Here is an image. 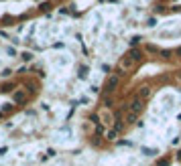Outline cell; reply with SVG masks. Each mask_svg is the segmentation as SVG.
<instances>
[{"instance_id": "obj_1", "label": "cell", "mask_w": 181, "mask_h": 166, "mask_svg": "<svg viewBox=\"0 0 181 166\" xmlns=\"http://www.w3.org/2000/svg\"><path fill=\"white\" fill-rule=\"evenodd\" d=\"M120 75L118 73H112L110 77L106 79V85H104V95H112L114 91L118 89V85H120Z\"/></svg>"}, {"instance_id": "obj_2", "label": "cell", "mask_w": 181, "mask_h": 166, "mask_svg": "<svg viewBox=\"0 0 181 166\" xmlns=\"http://www.w3.org/2000/svg\"><path fill=\"white\" fill-rule=\"evenodd\" d=\"M134 65H136L134 61H132L130 57H126V55H124L122 59H120V63H118V71H116V73L122 77V75H126V71H130V69H132Z\"/></svg>"}, {"instance_id": "obj_3", "label": "cell", "mask_w": 181, "mask_h": 166, "mask_svg": "<svg viewBox=\"0 0 181 166\" xmlns=\"http://www.w3.org/2000/svg\"><path fill=\"white\" fill-rule=\"evenodd\" d=\"M126 110L132 111V113H138V116H140V113H143V110H145V101L138 99V97H134V99H132L130 103H128V105H126Z\"/></svg>"}, {"instance_id": "obj_4", "label": "cell", "mask_w": 181, "mask_h": 166, "mask_svg": "<svg viewBox=\"0 0 181 166\" xmlns=\"http://www.w3.org/2000/svg\"><path fill=\"white\" fill-rule=\"evenodd\" d=\"M126 57H130V59H132L134 63H138V61L143 59V49H138V47H132V49H128Z\"/></svg>"}, {"instance_id": "obj_5", "label": "cell", "mask_w": 181, "mask_h": 166, "mask_svg": "<svg viewBox=\"0 0 181 166\" xmlns=\"http://www.w3.org/2000/svg\"><path fill=\"white\" fill-rule=\"evenodd\" d=\"M12 101H14V105H23L27 101V91H14L12 93Z\"/></svg>"}, {"instance_id": "obj_6", "label": "cell", "mask_w": 181, "mask_h": 166, "mask_svg": "<svg viewBox=\"0 0 181 166\" xmlns=\"http://www.w3.org/2000/svg\"><path fill=\"white\" fill-rule=\"evenodd\" d=\"M148 95H151V87H148V85H143V87L138 89V93H136V97H138V99H147Z\"/></svg>"}, {"instance_id": "obj_7", "label": "cell", "mask_w": 181, "mask_h": 166, "mask_svg": "<svg viewBox=\"0 0 181 166\" xmlns=\"http://www.w3.org/2000/svg\"><path fill=\"white\" fill-rule=\"evenodd\" d=\"M136 120H138V113H132V111H126V116H124V124H134Z\"/></svg>"}, {"instance_id": "obj_8", "label": "cell", "mask_w": 181, "mask_h": 166, "mask_svg": "<svg viewBox=\"0 0 181 166\" xmlns=\"http://www.w3.org/2000/svg\"><path fill=\"white\" fill-rule=\"evenodd\" d=\"M106 138H108V140H110V142H114V140H116V138H118V132H116V130H114V128H110V130H108V132H106Z\"/></svg>"}, {"instance_id": "obj_9", "label": "cell", "mask_w": 181, "mask_h": 166, "mask_svg": "<svg viewBox=\"0 0 181 166\" xmlns=\"http://www.w3.org/2000/svg\"><path fill=\"white\" fill-rule=\"evenodd\" d=\"M145 51H147V53H157V55H161V49L155 47V45H145Z\"/></svg>"}, {"instance_id": "obj_10", "label": "cell", "mask_w": 181, "mask_h": 166, "mask_svg": "<svg viewBox=\"0 0 181 166\" xmlns=\"http://www.w3.org/2000/svg\"><path fill=\"white\" fill-rule=\"evenodd\" d=\"M171 164V158H161L157 162V166H169Z\"/></svg>"}, {"instance_id": "obj_11", "label": "cell", "mask_w": 181, "mask_h": 166, "mask_svg": "<svg viewBox=\"0 0 181 166\" xmlns=\"http://www.w3.org/2000/svg\"><path fill=\"white\" fill-rule=\"evenodd\" d=\"M143 154H147V156H155V154H157V150H153V148H143Z\"/></svg>"}, {"instance_id": "obj_12", "label": "cell", "mask_w": 181, "mask_h": 166, "mask_svg": "<svg viewBox=\"0 0 181 166\" xmlns=\"http://www.w3.org/2000/svg\"><path fill=\"white\" fill-rule=\"evenodd\" d=\"M112 105V97L110 95H104V107H110Z\"/></svg>"}, {"instance_id": "obj_13", "label": "cell", "mask_w": 181, "mask_h": 166, "mask_svg": "<svg viewBox=\"0 0 181 166\" xmlns=\"http://www.w3.org/2000/svg\"><path fill=\"white\" fill-rule=\"evenodd\" d=\"M138 43H140V37H132V39H130V49H132V47H136Z\"/></svg>"}, {"instance_id": "obj_14", "label": "cell", "mask_w": 181, "mask_h": 166, "mask_svg": "<svg viewBox=\"0 0 181 166\" xmlns=\"http://www.w3.org/2000/svg\"><path fill=\"white\" fill-rule=\"evenodd\" d=\"M2 93H8V91H12V83H6V85H2V89H0Z\"/></svg>"}, {"instance_id": "obj_15", "label": "cell", "mask_w": 181, "mask_h": 166, "mask_svg": "<svg viewBox=\"0 0 181 166\" xmlns=\"http://www.w3.org/2000/svg\"><path fill=\"white\" fill-rule=\"evenodd\" d=\"M39 8H41V10H43V12H47V10H49V8H51V2H43V4H41Z\"/></svg>"}, {"instance_id": "obj_16", "label": "cell", "mask_w": 181, "mask_h": 166, "mask_svg": "<svg viewBox=\"0 0 181 166\" xmlns=\"http://www.w3.org/2000/svg\"><path fill=\"white\" fill-rule=\"evenodd\" d=\"M102 120H104L102 124H110V120H112V118H110V113H104V116H102Z\"/></svg>"}, {"instance_id": "obj_17", "label": "cell", "mask_w": 181, "mask_h": 166, "mask_svg": "<svg viewBox=\"0 0 181 166\" xmlns=\"http://www.w3.org/2000/svg\"><path fill=\"white\" fill-rule=\"evenodd\" d=\"M155 24H157V20H155V18H148V20H147V26H151V29H153Z\"/></svg>"}, {"instance_id": "obj_18", "label": "cell", "mask_w": 181, "mask_h": 166, "mask_svg": "<svg viewBox=\"0 0 181 166\" xmlns=\"http://www.w3.org/2000/svg\"><path fill=\"white\" fill-rule=\"evenodd\" d=\"M23 59H24V61H31L33 55H31V53H23Z\"/></svg>"}, {"instance_id": "obj_19", "label": "cell", "mask_w": 181, "mask_h": 166, "mask_svg": "<svg viewBox=\"0 0 181 166\" xmlns=\"http://www.w3.org/2000/svg\"><path fill=\"white\" fill-rule=\"evenodd\" d=\"M177 79H179V81H181V69H179V71H177Z\"/></svg>"}, {"instance_id": "obj_20", "label": "cell", "mask_w": 181, "mask_h": 166, "mask_svg": "<svg viewBox=\"0 0 181 166\" xmlns=\"http://www.w3.org/2000/svg\"><path fill=\"white\" fill-rule=\"evenodd\" d=\"M175 55H181V49H177V51H175Z\"/></svg>"}, {"instance_id": "obj_21", "label": "cell", "mask_w": 181, "mask_h": 166, "mask_svg": "<svg viewBox=\"0 0 181 166\" xmlns=\"http://www.w3.org/2000/svg\"><path fill=\"white\" fill-rule=\"evenodd\" d=\"M177 158H179V160H181V152H177Z\"/></svg>"}]
</instances>
